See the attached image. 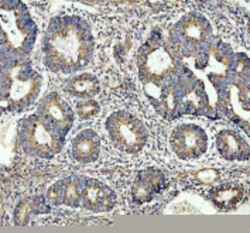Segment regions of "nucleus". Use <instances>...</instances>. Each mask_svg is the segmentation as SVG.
I'll return each mask as SVG.
<instances>
[{
	"instance_id": "obj_1",
	"label": "nucleus",
	"mask_w": 250,
	"mask_h": 233,
	"mask_svg": "<svg viewBox=\"0 0 250 233\" xmlns=\"http://www.w3.org/2000/svg\"><path fill=\"white\" fill-rule=\"evenodd\" d=\"M91 26L79 16H57L42 41L44 64L55 74H74L91 63L93 55Z\"/></svg>"
},
{
	"instance_id": "obj_2",
	"label": "nucleus",
	"mask_w": 250,
	"mask_h": 233,
	"mask_svg": "<svg viewBox=\"0 0 250 233\" xmlns=\"http://www.w3.org/2000/svg\"><path fill=\"white\" fill-rule=\"evenodd\" d=\"M42 78L27 58H1L0 104L4 112L20 113L39 98Z\"/></svg>"
},
{
	"instance_id": "obj_3",
	"label": "nucleus",
	"mask_w": 250,
	"mask_h": 233,
	"mask_svg": "<svg viewBox=\"0 0 250 233\" xmlns=\"http://www.w3.org/2000/svg\"><path fill=\"white\" fill-rule=\"evenodd\" d=\"M139 78L145 86L146 95L153 93L170 84L183 72V60L180 54L158 33L140 47L136 57Z\"/></svg>"
},
{
	"instance_id": "obj_4",
	"label": "nucleus",
	"mask_w": 250,
	"mask_h": 233,
	"mask_svg": "<svg viewBox=\"0 0 250 233\" xmlns=\"http://www.w3.org/2000/svg\"><path fill=\"white\" fill-rule=\"evenodd\" d=\"M37 39V26L20 0L0 1L1 58H27Z\"/></svg>"
},
{
	"instance_id": "obj_5",
	"label": "nucleus",
	"mask_w": 250,
	"mask_h": 233,
	"mask_svg": "<svg viewBox=\"0 0 250 233\" xmlns=\"http://www.w3.org/2000/svg\"><path fill=\"white\" fill-rule=\"evenodd\" d=\"M233 54L235 52L226 42L212 39L194 55L183 58V64L199 78L218 99V92L230 78Z\"/></svg>"
},
{
	"instance_id": "obj_6",
	"label": "nucleus",
	"mask_w": 250,
	"mask_h": 233,
	"mask_svg": "<svg viewBox=\"0 0 250 233\" xmlns=\"http://www.w3.org/2000/svg\"><path fill=\"white\" fill-rule=\"evenodd\" d=\"M17 133L23 150L39 158H53L61 153L66 139L37 113L19 120Z\"/></svg>"
},
{
	"instance_id": "obj_7",
	"label": "nucleus",
	"mask_w": 250,
	"mask_h": 233,
	"mask_svg": "<svg viewBox=\"0 0 250 233\" xmlns=\"http://www.w3.org/2000/svg\"><path fill=\"white\" fill-rule=\"evenodd\" d=\"M106 130L115 147L127 154H137L148 140L145 123L126 110L113 112L106 120Z\"/></svg>"
},
{
	"instance_id": "obj_8",
	"label": "nucleus",
	"mask_w": 250,
	"mask_h": 233,
	"mask_svg": "<svg viewBox=\"0 0 250 233\" xmlns=\"http://www.w3.org/2000/svg\"><path fill=\"white\" fill-rule=\"evenodd\" d=\"M250 88L249 81L229 78L224 88L218 92L216 110L218 116L226 117L249 133L250 119Z\"/></svg>"
},
{
	"instance_id": "obj_9",
	"label": "nucleus",
	"mask_w": 250,
	"mask_h": 233,
	"mask_svg": "<svg viewBox=\"0 0 250 233\" xmlns=\"http://www.w3.org/2000/svg\"><path fill=\"white\" fill-rule=\"evenodd\" d=\"M212 39V27L205 16L191 13L177 21L170 42L183 60L194 55Z\"/></svg>"
},
{
	"instance_id": "obj_10",
	"label": "nucleus",
	"mask_w": 250,
	"mask_h": 233,
	"mask_svg": "<svg viewBox=\"0 0 250 233\" xmlns=\"http://www.w3.org/2000/svg\"><path fill=\"white\" fill-rule=\"evenodd\" d=\"M172 153L181 160H197L207 153L208 136L205 130L192 123H183L172 130L170 137Z\"/></svg>"
},
{
	"instance_id": "obj_11",
	"label": "nucleus",
	"mask_w": 250,
	"mask_h": 233,
	"mask_svg": "<svg viewBox=\"0 0 250 233\" xmlns=\"http://www.w3.org/2000/svg\"><path fill=\"white\" fill-rule=\"evenodd\" d=\"M36 113L42 117L45 122H48L64 137H66V134L69 133L75 119V113L68 102L54 92L41 98V101L37 105Z\"/></svg>"
},
{
	"instance_id": "obj_12",
	"label": "nucleus",
	"mask_w": 250,
	"mask_h": 233,
	"mask_svg": "<svg viewBox=\"0 0 250 233\" xmlns=\"http://www.w3.org/2000/svg\"><path fill=\"white\" fill-rule=\"evenodd\" d=\"M115 205L116 194L109 185L99 180L85 177L81 188V207L95 213H102L110 212Z\"/></svg>"
},
{
	"instance_id": "obj_13",
	"label": "nucleus",
	"mask_w": 250,
	"mask_h": 233,
	"mask_svg": "<svg viewBox=\"0 0 250 233\" xmlns=\"http://www.w3.org/2000/svg\"><path fill=\"white\" fill-rule=\"evenodd\" d=\"M164 187V174L158 169L148 167L142 169L132 185V199L134 204H147L161 191Z\"/></svg>"
},
{
	"instance_id": "obj_14",
	"label": "nucleus",
	"mask_w": 250,
	"mask_h": 233,
	"mask_svg": "<svg viewBox=\"0 0 250 233\" xmlns=\"http://www.w3.org/2000/svg\"><path fill=\"white\" fill-rule=\"evenodd\" d=\"M215 142L218 153L228 161H248L250 158L249 143L236 130H221Z\"/></svg>"
},
{
	"instance_id": "obj_15",
	"label": "nucleus",
	"mask_w": 250,
	"mask_h": 233,
	"mask_svg": "<svg viewBox=\"0 0 250 233\" xmlns=\"http://www.w3.org/2000/svg\"><path fill=\"white\" fill-rule=\"evenodd\" d=\"M101 154V137L92 129L79 131L71 143V155L81 164L93 163Z\"/></svg>"
},
{
	"instance_id": "obj_16",
	"label": "nucleus",
	"mask_w": 250,
	"mask_h": 233,
	"mask_svg": "<svg viewBox=\"0 0 250 233\" xmlns=\"http://www.w3.org/2000/svg\"><path fill=\"white\" fill-rule=\"evenodd\" d=\"M208 198L215 207L222 211L235 209L245 198V188L237 182H224L212 187Z\"/></svg>"
},
{
	"instance_id": "obj_17",
	"label": "nucleus",
	"mask_w": 250,
	"mask_h": 233,
	"mask_svg": "<svg viewBox=\"0 0 250 233\" xmlns=\"http://www.w3.org/2000/svg\"><path fill=\"white\" fill-rule=\"evenodd\" d=\"M64 91L75 98L81 99H92L95 95H98L101 91V82L99 79L88 72L79 74L75 77L69 78L65 81Z\"/></svg>"
},
{
	"instance_id": "obj_18",
	"label": "nucleus",
	"mask_w": 250,
	"mask_h": 233,
	"mask_svg": "<svg viewBox=\"0 0 250 233\" xmlns=\"http://www.w3.org/2000/svg\"><path fill=\"white\" fill-rule=\"evenodd\" d=\"M48 208H50V205H48L45 196H36V198L21 199L14 208V223L19 225V226L28 225L33 216H37V215L48 212Z\"/></svg>"
},
{
	"instance_id": "obj_19",
	"label": "nucleus",
	"mask_w": 250,
	"mask_h": 233,
	"mask_svg": "<svg viewBox=\"0 0 250 233\" xmlns=\"http://www.w3.org/2000/svg\"><path fill=\"white\" fill-rule=\"evenodd\" d=\"M83 180H85L83 175H77V174L60 180L62 205L69 208L81 207V188H82Z\"/></svg>"
},
{
	"instance_id": "obj_20",
	"label": "nucleus",
	"mask_w": 250,
	"mask_h": 233,
	"mask_svg": "<svg viewBox=\"0 0 250 233\" xmlns=\"http://www.w3.org/2000/svg\"><path fill=\"white\" fill-rule=\"evenodd\" d=\"M230 77L239 78V79H243V81H249L250 61L249 57L245 52H236V54H233Z\"/></svg>"
},
{
	"instance_id": "obj_21",
	"label": "nucleus",
	"mask_w": 250,
	"mask_h": 233,
	"mask_svg": "<svg viewBox=\"0 0 250 233\" xmlns=\"http://www.w3.org/2000/svg\"><path fill=\"white\" fill-rule=\"evenodd\" d=\"M101 112V106L93 99H82L77 104V113L81 119L88 120L92 119Z\"/></svg>"
},
{
	"instance_id": "obj_22",
	"label": "nucleus",
	"mask_w": 250,
	"mask_h": 233,
	"mask_svg": "<svg viewBox=\"0 0 250 233\" xmlns=\"http://www.w3.org/2000/svg\"><path fill=\"white\" fill-rule=\"evenodd\" d=\"M219 171L216 169H202V171H198L195 172L194 178L195 181H198L199 184H212L216 180H219Z\"/></svg>"
}]
</instances>
